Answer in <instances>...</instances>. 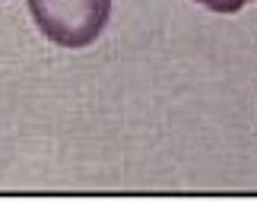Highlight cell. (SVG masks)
<instances>
[{
	"mask_svg": "<svg viewBox=\"0 0 257 203\" xmlns=\"http://www.w3.org/2000/svg\"><path fill=\"white\" fill-rule=\"evenodd\" d=\"M29 13L48 42L86 48L108 26L111 0H29Z\"/></svg>",
	"mask_w": 257,
	"mask_h": 203,
	"instance_id": "obj_1",
	"label": "cell"
},
{
	"mask_svg": "<svg viewBox=\"0 0 257 203\" xmlns=\"http://www.w3.org/2000/svg\"><path fill=\"white\" fill-rule=\"evenodd\" d=\"M194 4H203L213 13H238V10H244L254 0H194Z\"/></svg>",
	"mask_w": 257,
	"mask_h": 203,
	"instance_id": "obj_2",
	"label": "cell"
}]
</instances>
